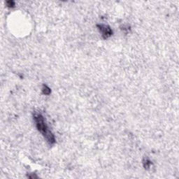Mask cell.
Instances as JSON below:
<instances>
[{"instance_id": "7a4b0ae2", "label": "cell", "mask_w": 179, "mask_h": 179, "mask_svg": "<svg viewBox=\"0 0 179 179\" xmlns=\"http://www.w3.org/2000/svg\"><path fill=\"white\" fill-rule=\"evenodd\" d=\"M99 27H100L99 29L100 30V32H102V34L104 38L109 37L112 34L113 32L111 31V29L108 26H106V25H99Z\"/></svg>"}, {"instance_id": "6da1fadb", "label": "cell", "mask_w": 179, "mask_h": 179, "mask_svg": "<svg viewBox=\"0 0 179 179\" xmlns=\"http://www.w3.org/2000/svg\"><path fill=\"white\" fill-rule=\"evenodd\" d=\"M34 120L36 122V125L37 129L41 132L46 139L50 144L55 143V137L51 132L49 130V127L45 123L44 118L41 114H35L34 115Z\"/></svg>"}, {"instance_id": "3957f363", "label": "cell", "mask_w": 179, "mask_h": 179, "mask_svg": "<svg viewBox=\"0 0 179 179\" xmlns=\"http://www.w3.org/2000/svg\"><path fill=\"white\" fill-rule=\"evenodd\" d=\"M43 92H44V94L46 95H49L50 92V88H48L46 85H44V88H43Z\"/></svg>"}]
</instances>
